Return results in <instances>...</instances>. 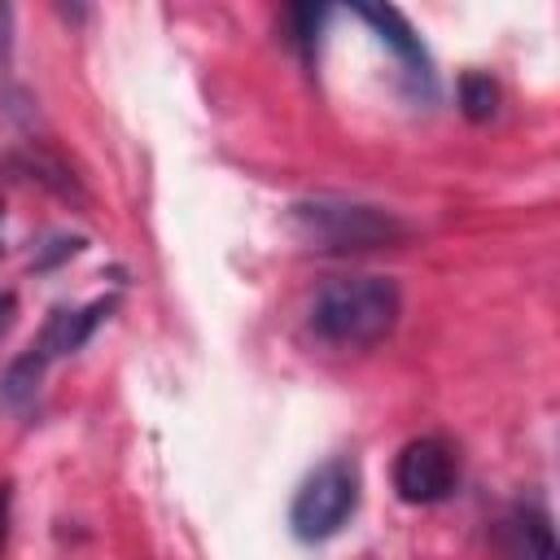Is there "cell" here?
Listing matches in <instances>:
<instances>
[{
	"mask_svg": "<svg viewBox=\"0 0 560 560\" xmlns=\"http://www.w3.org/2000/svg\"><path fill=\"white\" fill-rule=\"evenodd\" d=\"M402 315V293L389 276H332L315 289L306 324L324 346L372 350Z\"/></svg>",
	"mask_w": 560,
	"mask_h": 560,
	"instance_id": "1",
	"label": "cell"
},
{
	"mask_svg": "<svg viewBox=\"0 0 560 560\" xmlns=\"http://www.w3.org/2000/svg\"><path fill=\"white\" fill-rule=\"evenodd\" d=\"M293 223L302 241L315 249H381L398 245L407 236V223L381 206H359V201H302L293 206Z\"/></svg>",
	"mask_w": 560,
	"mask_h": 560,
	"instance_id": "2",
	"label": "cell"
},
{
	"mask_svg": "<svg viewBox=\"0 0 560 560\" xmlns=\"http://www.w3.org/2000/svg\"><path fill=\"white\" fill-rule=\"evenodd\" d=\"M354 508H359L354 459H328L298 486L293 508H289V525L302 542H324L354 516Z\"/></svg>",
	"mask_w": 560,
	"mask_h": 560,
	"instance_id": "3",
	"label": "cell"
},
{
	"mask_svg": "<svg viewBox=\"0 0 560 560\" xmlns=\"http://www.w3.org/2000/svg\"><path fill=\"white\" fill-rule=\"evenodd\" d=\"M101 315H109V302H92V306H83V311H52V319H48L44 332H39V341L9 368L4 394H9L13 402L31 398L35 385H39V376H44V368H48L52 359H61V354H74V350L92 337V328L101 324Z\"/></svg>",
	"mask_w": 560,
	"mask_h": 560,
	"instance_id": "4",
	"label": "cell"
},
{
	"mask_svg": "<svg viewBox=\"0 0 560 560\" xmlns=\"http://www.w3.org/2000/svg\"><path fill=\"white\" fill-rule=\"evenodd\" d=\"M394 490L402 503H442L455 490V451L442 438H411L394 459Z\"/></svg>",
	"mask_w": 560,
	"mask_h": 560,
	"instance_id": "5",
	"label": "cell"
},
{
	"mask_svg": "<svg viewBox=\"0 0 560 560\" xmlns=\"http://www.w3.org/2000/svg\"><path fill=\"white\" fill-rule=\"evenodd\" d=\"M372 31H376V39L402 61V70L411 74V79H424L429 83V52H424V44H420V35L407 26V18L398 13V9H381V4H359L354 9Z\"/></svg>",
	"mask_w": 560,
	"mask_h": 560,
	"instance_id": "6",
	"label": "cell"
},
{
	"mask_svg": "<svg viewBox=\"0 0 560 560\" xmlns=\"http://www.w3.org/2000/svg\"><path fill=\"white\" fill-rule=\"evenodd\" d=\"M508 534H512V560H560V556H556V538H551L547 512H538V508H516Z\"/></svg>",
	"mask_w": 560,
	"mask_h": 560,
	"instance_id": "7",
	"label": "cell"
},
{
	"mask_svg": "<svg viewBox=\"0 0 560 560\" xmlns=\"http://www.w3.org/2000/svg\"><path fill=\"white\" fill-rule=\"evenodd\" d=\"M459 105H464V114L468 118H490L494 114V105H499V88H494V79L490 74H464L459 79Z\"/></svg>",
	"mask_w": 560,
	"mask_h": 560,
	"instance_id": "8",
	"label": "cell"
},
{
	"mask_svg": "<svg viewBox=\"0 0 560 560\" xmlns=\"http://www.w3.org/2000/svg\"><path fill=\"white\" fill-rule=\"evenodd\" d=\"M324 18H328V9H319V4H298V9H289V26H293V44L302 48V57H311V52H315V44H319V26H324Z\"/></svg>",
	"mask_w": 560,
	"mask_h": 560,
	"instance_id": "9",
	"label": "cell"
},
{
	"mask_svg": "<svg viewBox=\"0 0 560 560\" xmlns=\"http://www.w3.org/2000/svg\"><path fill=\"white\" fill-rule=\"evenodd\" d=\"M4 538H9V486H0V551H4Z\"/></svg>",
	"mask_w": 560,
	"mask_h": 560,
	"instance_id": "10",
	"label": "cell"
},
{
	"mask_svg": "<svg viewBox=\"0 0 560 560\" xmlns=\"http://www.w3.org/2000/svg\"><path fill=\"white\" fill-rule=\"evenodd\" d=\"M9 319H13V293H0V332L9 328Z\"/></svg>",
	"mask_w": 560,
	"mask_h": 560,
	"instance_id": "11",
	"label": "cell"
},
{
	"mask_svg": "<svg viewBox=\"0 0 560 560\" xmlns=\"http://www.w3.org/2000/svg\"><path fill=\"white\" fill-rule=\"evenodd\" d=\"M0 228H4V206H0Z\"/></svg>",
	"mask_w": 560,
	"mask_h": 560,
	"instance_id": "12",
	"label": "cell"
}]
</instances>
